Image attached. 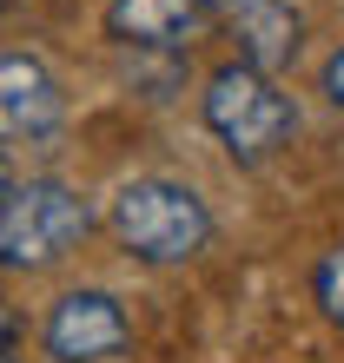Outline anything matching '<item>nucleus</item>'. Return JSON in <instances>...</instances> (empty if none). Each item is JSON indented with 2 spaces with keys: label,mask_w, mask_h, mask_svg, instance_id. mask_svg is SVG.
Listing matches in <instances>:
<instances>
[{
  "label": "nucleus",
  "mask_w": 344,
  "mask_h": 363,
  "mask_svg": "<svg viewBox=\"0 0 344 363\" xmlns=\"http://www.w3.org/2000/svg\"><path fill=\"white\" fill-rule=\"evenodd\" d=\"M113 238L126 258L166 271V264H192L199 251H212L219 218L186 179H126L113 191Z\"/></svg>",
  "instance_id": "1"
},
{
  "label": "nucleus",
  "mask_w": 344,
  "mask_h": 363,
  "mask_svg": "<svg viewBox=\"0 0 344 363\" xmlns=\"http://www.w3.org/2000/svg\"><path fill=\"white\" fill-rule=\"evenodd\" d=\"M199 113H205V133L225 145L232 165H265V159L285 152L291 133H298L291 93L278 86L272 73L245 67V60H232V67H219V73L205 79Z\"/></svg>",
  "instance_id": "2"
},
{
  "label": "nucleus",
  "mask_w": 344,
  "mask_h": 363,
  "mask_svg": "<svg viewBox=\"0 0 344 363\" xmlns=\"http://www.w3.org/2000/svg\"><path fill=\"white\" fill-rule=\"evenodd\" d=\"M93 231V199L67 179H27L0 205V271H53Z\"/></svg>",
  "instance_id": "3"
},
{
  "label": "nucleus",
  "mask_w": 344,
  "mask_h": 363,
  "mask_svg": "<svg viewBox=\"0 0 344 363\" xmlns=\"http://www.w3.org/2000/svg\"><path fill=\"white\" fill-rule=\"evenodd\" d=\"M40 344L53 363H106L133 344V317L113 291H67L40 324Z\"/></svg>",
  "instance_id": "4"
},
{
  "label": "nucleus",
  "mask_w": 344,
  "mask_h": 363,
  "mask_svg": "<svg viewBox=\"0 0 344 363\" xmlns=\"http://www.w3.org/2000/svg\"><path fill=\"white\" fill-rule=\"evenodd\" d=\"M67 125V86L40 53H0V139H53Z\"/></svg>",
  "instance_id": "5"
},
{
  "label": "nucleus",
  "mask_w": 344,
  "mask_h": 363,
  "mask_svg": "<svg viewBox=\"0 0 344 363\" xmlns=\"http://www.w3.org/2000/svg\"><path fill=\"white\" fill-rule=\"evenodd\" d=\"M205 7L199 0H106V33L119 47H153V53H179L205 33Z\"/></svg>",
  "instance_id": "6"
},
{
  "label": "nucleus",
  "mask_w": 344,
  "mask_h": 363,
  "mask_svg": "<svg viewBox=\"0 0 344 363\" xmlns=\"http://www.w3.org/2000/svg\"><path fill=\"white\" fill-rule=\"evenodd\" d=\"M232 33H239V60L258 73H278L298 60V33H305V20H298L291 0H252V7L232 13Z\"/></svg>",
  "instance_id": "7"
},
{
  "label": "nucleus",
  "mask_w": 344,
  "mask_h": 363,
  "mask_svg": "<svg viewBox=\"0 0 344 363\" xmlns=\"http://www.w3.org/2000/svg\"><path fill=\"white\" fill-rule=\"evenodd\" d=\"M311 297H318V311H325V324L344 330V245H331L325 258L311 264Z\"/></svg>",
  "instance_id": "8"
},
{
  "label": "nucleus",
  "mask_w": 344,
  "mask_h": 363,
  "mask_svg": "<svg viewBox=\"0 0 344 363\" xmlns=\"http://www.w3.org/2000/svg\"><path fill=\"white\" fill-rule=\"evenodd\" d=\"M325 99H331L338 113H344V47H338V53L325 60Z\"/></svg>",
  "instance_id": "9"
},
{
  "label": "nucleus",
  "mask_w": 344,
  "mask_h": 363,
  "mask_svg": "<svg viewBox=\"0 0 344 363\" xmlns=\"http://www.w3.org/2000/svg\"><path fill=\"white\" fill-rule=\"evenodd\" d=\"M14 330H20V311L7 304V297H0V350H7V344H14Z\"/></svg>",
  "instance_id": "10"
},
{
  "label": "nucleus",
  "mask_w": 344,
  "mask_h": 363,
  "mask_svg": "<svg viewBox=\"0 0 344 363\" xmlns=\"http://www.w3.org/2000/svg\"><path fill=\"white\" fill-rule=\"evenodd\" d=\"M199 7H205V13H225V20H232L239 7H252V0H199Z\"/></svg>",
  "instance_id": "11"
},
{
  "label": "nucleus",
  "mask_w": 344,
  "mask_h": 363,
  "mask_svg": "<svg viewBox=\"0 0 344 363\" xmlns=\"http://www.w3.org/2000/svg\"><path fill=\"white\" fill-rule=\"evenodd\" d=\"M7 191H14V165H7V152H0V205H7Z\"/></svg>",
  "instance_id": "12"
},
{
  "label": "nucleus",
  "mask_w": 344,
  "mask_h": 363,
  "mask_svg": "<svg viewBox=\"0 0 344 363\" xmlns=\"http://www.w3.org/2000/svg\"><path fill=\"white\" fill-rule=\"evenodd\" d=\"M0 363H20V357H7V350H0Z\"/></svg>",
  "instance_id": "13"
},
{
  "label": "nucleus",
  "mask_w": 344,
  "mask_h": 363,
  "mask_svg": "<svg viewBox=\"0 0 344 363\" xmlns=\"http://www.w3.org/2000/svg\"><path fill=\"white\" fill-rule=\"evenodd\" d=\"M0 7H14V0H0Z\"/></svg>",
  "instance_id": "14"
}]
</instances>
